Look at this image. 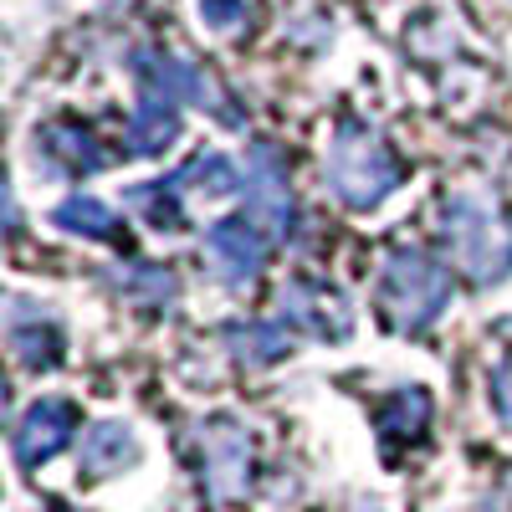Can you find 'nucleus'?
<instances>
[{
    "instance_id": "nucleus-1",
    "label": "nucleus",
    "mask_w": 512,
    "mask_h": 512,
    "mask_svg": "<svg viewBox=\"0 0 512 512\" xmlns=\"http://www.w3.org/2000/svg\"><path fill=\"white\" fill-rule=\"evenodd\" d=\"M323 180L349 210H374V205H384L400 190L405 164H400V154L390 144H384L379 128L338 123V134L328 144V159H323Z\"/></svg>"
},
{
    "instance_id": "nucleus-2",
    "label": "nucleus",
    "mask_w": 512,
    "mask_h": 512,
    "mask_svg": "<svg viewBox=\"0 0 512 512\" xmlns=\"http://www.w3.org/2000/svg\"><path fill=\"white\" fill-rule=\"evenodd\" d=\"M374 308H379L384 328L425 333L451 308V267H441L436 256H425L420 246L390 251V256H384V267H379Z\"/></svg>"
},
{
    "instance_id": "nucleus-3",
    "label": "nucleus",
    "mask_w": 512,
    "mask_h": 512,
    "mask_svg": "<svg viewBox=\"0 0 512 512\" xmlns=\"http://www.w3.org/2000/svg\"><path fill=\"white\" fill-rule=\"evenodd\" d=\"M441 241L461 277L482 287L512 272V221L482 195H451L441 205Z\"/></svg>"
},
{
    "instance_id": "nucleus-4",
    "label": "nucleus",
    "mask_w": 512,
    "mask_h": 512,
    "mask_svg": "<svg viewBox=\"0 0 512 512\" xmlns=\"http://www.w3.org/2000/svg\"><path fill=\"white\" fill-rule=\"evenodd\" d=\"M128 67H134V88L139 93H154V98H169V103H195V108H205L216 123H226V128H241V113H236V103L210 82V72H200L195 62H185V57H175V52H159V47H139L134 57H128Z\"/></svg>"
},
{
    "instance_id": "nucleus-5",
    "label": "nucleus",
    "mask_w": 512,
    "mask_h": 512,
    "mask_svg": "<svg viewBox=\"0 0 512 512\" xmlns=\"http://www.w3.org/2000/svg\"><path fill=\"white\" fill-rule=\"evenodd\" d=\"M246 216L262 226L267 236H277V241H287V231L297 221L292 185H287V159L267 139H256L246 149Z\"/></svg>"
},
{
    "instance_id": "nucleus-6",
    "label": "nucleus",
    "mask_w": 512,
    "mask_h": 512,
    "mask_svg": "<svg viewBox=\"0 0 512 512\" xmlns=\"http://www.w3.org/2000/svg\"><path fill=\"white\" fill-rule=\"evenodd\" d=\"M195 451H200V477L210 487V497H241L251 482V436L246 425H236L231 415H210L195 431Z\"/></svg>"
},
{
    "instance_id": "nucleus-7",
    "label": "nucleus",
    "mask_w": 512,
    "mask_h": 512,
    "mask_svg": "<svg viewBox=\"0 0 512 512\" xmlns=\"http://www.w3.org/2000/svg\"><path fill=\"white\" fill-rule=\"evenodd\" d=\"M82 425V410L67 400V395H41L26 405V415L16 420L11 431V451H16V466L21 472H36V466H47L52 456L67 451V441L77 436Z\"/></svg>"
},
{
    "instance_id": "nucleus-8",
    "label": "nucleus",
    "mask_w": 512,
    "mask_h": 512,
    "mask_svg": "<svg viewBox=\"0 0 512 512\" xmlns=\"http://www.w3.org/2000/svg\"><path fill=\"white\" fill-rule=\"evenodd\" d=\"M267 241L272 236L241 210V216H226V221H216L205 231V262L226 287H246L267 267Z\"/></svg>"
},
{
    "instance_id": "nucleus-9",
    "label": "nucleus",
    "mask_w": 512,
    "mask_h": 512,
    "mask_svg": "<svg viewBox=\"0 0 512 512\" xmlns=\"http://www.w3.org/2000/svg\"><path fill=\"white\" fill-rule=\"evenodd\" d=\"M108 164L103 144L93 128H82L77 118H52L36 128V175L47 180H88Z\"/></svg>"
},
{
    "instance_id": "nucleus-10",
    "label": "nucleus",
    "mask_w": 512,
    "mask_h": 512,
    "mask_svg": "<svg viewBox=\"0 0 512 512\" xmlns=\"http://www.w3.org/2000/svg\"><path fill=\"white\" fill-rule=\"evenodd\" d=\"M6 344L21 369H57L67 354V328L52 308L31 303V297H6Z\"/></svg>"
},
{
    "instance_id": "nucleus-11",
    "label": "nucleus",
    "mask_w": 512,
    "mask_h": 512,
    "mask_svg": "<svg viewBox=\"0 0 512 512\" xmlns=\"http://www.w3.org/2000/svg\"><path fill=\"white\" fill-rule=\"evenodd\" d=\"M277 308H282L287 328H303L308 338H323V344H344V338L354 333V318L344 308V297L318 287V282H287Z\"/></svg>"
},
{
    "instance_id": "nucleus-12",
    "label": "nucleus",
    "mask_w": 512,
    "mask_h": 512,
    "mask_svg": "<svg viewBox=\"0 0 512 512\" xmlns=\"http://www.w3.org/2000/svg\"><path fill=\"white\" fill-rule=\"evenodd\" d=\"M144 461V446L134 436V425L123 420H98L88 425L82 436V451H77V477L82 482H108V477H123Z\"/></svg>"
},
{
    "instance_id": "nucleus-13",
    "label": "nucleus",
    "mask_w": 512,
    "mask_h": 512,
    "mask_svg": "<svg viewBox=\"0 0 512 512\" xmlns=\"http://www.w3.org/2000/svg\"><path fill=\"white\" fill-rule=\"evenodd\" d=\"M180 139V103L139 93V108L128 118V154L134 159H159L164 149H175Z\"/></svg>"
},
{
    "instance_id": "nucleus-14",
    "label": "nucleus",
    "mask_w": 512,
    "mask_h": 512,
    "mask_svg": "<svg viewBox=\"0 0 512 512\" xmlns=\"http://www.w3.org/2000/svg\"><path fill=\"white\" fill-rule=\"evenodd\" d=\"M425 425H431V395L420 390V384H410V390H395L384 395L379 410H374V431L384 446H415L425 436Z\"/></svg>"
},
{
    "instance_id": "nucleus-15",
    "label": "nucleus",
    "mask_w": 512,
    "mask_h": 512,
    "mask_svg": "<svg viewBox=\"0 0 512 512\" xmlns=\"http://www.w3.org/2000/svg\"><path fill=\"white\" fill-rule=\"evenodd\" d=\"M226 349H231L236 364L267 369V364L292 354V333H287V323H272V318H246V323L226 328Z\"/></svg>"
},
{
    "instance_id": "nucleus-16",
    "label": "nucleus",
    "mask_w": 512,
    "mask_h": 512,
    "mask_svg": "<svg viewBox=\"0 0 512 512\" xmlns=\"http://www.w3.org/2000/svg\"><path fill=\"white\" fill-rule=\"evenodd\" d=\"M52 226L67 231V236H82V241H103V246H118V241H123L118 216H113L98 195H67V200L52 210Z\"/></svg>"
},
{
    "instance_id": "nucleus-17",
    "label": "nucleus",
    "mask_w": 512,
    "mask_h": 512,
    "mask_svg": "<svg viewBox=\"0 0 512 512\" xmlns=\"http://www.w3.org/2000/svg\"><path fill=\"white\" fill-rule=\"evenodd\" d=\"M128 210L154 226V231H180L185 226V180L169 175V180H149V185H134L128 190Z\"/></svg>"
},
{
    "instance_id": "nucleus-18",
    "label": "nucleus",
    "mask_w": 512,
    "mask_h": 512,
    "mask_svg": "<svg viewBox=\"0 0 512 512\" xmlns=\"http://www.w3.org/2000/svg\"><path fill=\"white\" fill-rule=\"evenodd\" d=\"M113 292L134 308H169L180 297V282L169 267H154V262H134V267H118L113 272Z\"/></svg>"
},
{
    "instance_id": "nucleus-19",
    "label": "nucleus",
    "mask_w": 512,
    "mask_h": 512,
    "mask_svg": "<svg viewBox=\"0 0 512 512\" xmlns=\"http://www.w3.org/2000/svg\"><path fill=\"white\" fill-rule=\"evenodd\" d=\"M180 180H185V190H195V195H205V200H226V195H236L241 169H236L231 154H221V149H200V154L180 169Z\"/></svg>"
},
{
    "instance_id": "nucleus-20",
    "label": "nucleus",
    "mask_w": 512,
    "mask_h": 512,
    "mask_svg": "<svg viewBox=\"0 0 512 512\" xmlns=\"http://www.w3.org/2000/svg\"><path fill=\"white\" fill-rule=\"evenodd\" d=\"M195 11H200L205 31H221V36L246 26V0H195Z\"/></svg>"
},
{
    "instance_id": "nucleus-21",
    "label": "nucleus",
    "mask_w": 512,
    "mask_h": 512,
    "mask_svg": "<svg viewBox=\"0 0 512 512\" xmlns=\"http://www.w3.org/2000/svg\"><path fill=\"white\" fill-rule=\"evenodd\" d=\"M487 400H492L497 420L512 425V354H502V359L492 364V374H487Z\"/></svg>"
}]
</instances>
